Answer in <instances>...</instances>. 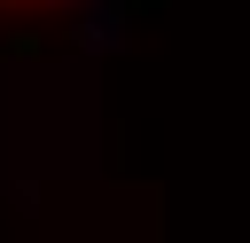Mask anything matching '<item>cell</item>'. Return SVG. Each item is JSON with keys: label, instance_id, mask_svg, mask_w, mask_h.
I'll return each instance as SVG.
<instances>
[{"label": "cell", "instance_id": "obj_1", "mask_svg": "<svg viewBox=\"0 0 250 243\" xmlns=\"http://www.w3.org/2000/svg\"><path fill=\"white\" fill-rule=\"evenodd\" d=\"M86 47H117V8H86Z\"/></svg>", "mask_w": 250, "mask_h": 243}]
</instances>
